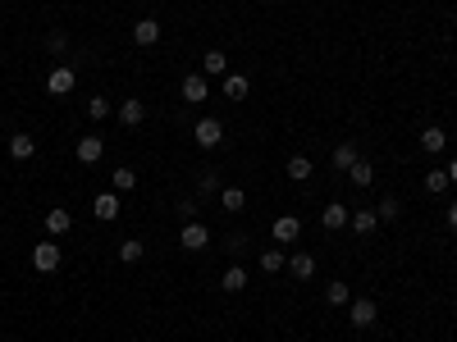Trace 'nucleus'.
<instances>
[{"label": "nucleus", "instance_id": "6ab92c4d", "mask_svg": "<svg viewBox=\"0 0 457 342\" xmlns=\"http://www.w3.org/2000/svg\"><path fill=\"white\" fill-rule=\"evenodd\" d=\"M220 205H225L229 214H238L242 205H247V192H242V188H225V192H220Z\"/></svg>", "mask_w": 457, "mask_h": 342}, {"label": "nucleus", "instance_id": "f257e3e1", "mask_svg": "<svg viewBox=\"0 0 457 342\" xmlns=\"http://www.w3.org/2000/svg\"><path fill=\"white\" fill-rule=\"evenodd\" d=\"M192 142H197L201 151H215V146L225 142V123H220V119H197V128H192Z\"/></svg>", "mask_w": 457, "mask_h": 342}, {"label": "nucleus", "instance_id": "7ed1b4c3", "mask_svg": "<svg viewBox=\"0 0 457 342\" xmlns=\"http://www.w3.org/2000/svg\"><path fill=\"white\" fill-rule=\"evenodd\" d=\"M46 92H51V96H69L73 92V68L69 64H55L51 73H46Z\"/></svg>", "mask_w": 457, "mask_h": 342}, {"label": "nucleus", "instance_id": "6e6552de", "mask_svg": "<svg viewBox=\"0 0 457 342\" xmlns=\"http://www.w3.org/2000/svg\"><path fill=\"white\" fill-rule=\"evenodd\" d=\"M92 210H96V219H119V192H101V197L92 201Z\"/></svg>", "mask_w": 457, "mask_h": 342}, {"label": "nucleus", "instance_id": "7c9ffc66", "mask_svg": "<svg viewBox=\"0 0 457 342\" xmlns=\"http://www.w3.org/2000/svg\"><path fill=\"white\" fill-rule=\"evenodd\" d=\"M375 214H380V219H398V214H403V205H398L393 197H384V201H380V210H375Z\"/></svg>", "mask_w": 457, "mask_h": 342}, {"label": "nucleus", "instance_id": "cd10ccee", "mask_svg": "<svg viewBox=\"0 0 457 342\" xmlns=\"http://www.w3.org/2000/svg\"><path fill=\"white\" fill-rule=\"evenodd\" d=\"M425 192H449V169H430L425 173Z\"/></svg>", "mask_w": 457, "mask_h": 342}, {"label": "nucleus", "instance_id": "c85d7f7f", "mask_svg": "<svg viewBox=\"0 0 457 342\" xmlns=\"http://www.w3.org/2000/svg\"><path fill=\"white\" fill-rule=\"evenodd\" d=\"M119 260H124V265H138V260H142V242H119Z\"/></svg>", "mask_w": 457, "mask_h": 342}, {"label": "nucleus", "instance_id": "a878e982", "mask_svg": "<svg viewBox=\"0 0 457 342\" xmlns=\"http://www.w3.org/2000/svg\"><path fill=\"white\" fill-rule=\"evenodd\" d=\"M348 224H352L357 233H375V224H380V214H375V210H357V214H352V219H348Z\"/></svg>", "mask_w": 457, "mask_h": 342}, {"label": "nucleus", "instance_id": "c756f323", "mask_svg": "<svg viewBox=\"0 0 457 342\" xmlns=\"http://www.w3.org/2000/svg\"><path fill=\"white\" fill-rule=\"evenodd\" d=\"M87 114H92V119H105V114H110V101H105V96H92V101H87Z\"/></svg>", "mask_w": 457, "mask_h": 342}, {"label": "nucleus", "instance_id": "1a4fd4ad", "mask_svg": "<svg viewBox=\"0 0 457 342\" xmlns=\"http://www.w3.org/2000/svg\"><path fill=\"white\" fill-rule=\"evenodd\" d=\"M133 42L138 46H155L160 42V23H155V18H138V23H133Z\"/></svg>", "mask_w": 457, "mask_h": 342}, {"label": "nucleus", "instance_id": "f3484780", "mask_svg": "<svg viewBox=\"0 0 457 342\" xmlns=\"http://www.w3.org/2000/svg\"><path fill=\"white\" fill-rule=\"evenodd\" d=\"M348 178H352L357 188H371V183H375V164L357 155V164H352V169H348Z\"/></svg>", "mask_w": 457, "mask_h": 342}, {"label": "nucleus", "instance_id": "2f4dec72", "mask_svg": "<svg viewBox=\"0 0 457 342\" xmlns=\"http://www.w3.org/2000/svg\"><path fill=\"white\" fill-rule=\"evenodd\" d=\"M46 51L60 55V51H64V37H60V32H51V37H46Z\"/></svg>", "mask_w": 457, "mask_h": 342}, {"label": "nucleus", "instance_id": "5701e85b", "mask_svg": "<svg viewBox=\"0 0 457 342\" xmlns=\"http://www.w3.org/2000/svg\"><path fill=\"white\" fill-rule=\"evenodd\" d=\"M201 73H229V55H225V51H206V60H201Z\"/></svg>", "mask_w": 457, "mask_h": 342}, {"label": "nucleus", "instance_id": "ddd939ff", "mask_svg": "<svg viewBox=\"0 0 457 342\" xmlns=\"http://www.w3.org/2000/svg\"><path fill=\"white\" fill-rule=\"evenodd\" d=\"M142 119H147V105H142V101H133V96H129V101H119V123L138 128Z\"/></svg>", "mask_w": 457, "mask_h": 342}, {"label": "nucleus", "instance_id": "dca6fc26", "mask_svg": "<svg viewBox=\"0 0 457 342\" xmlns=\"http://www.w3.org/2000/svg\"><path fill=\"white\" fill-rule=\"evenodd\" d=\"M32 151H37V142L28 133H14V137H9V155H14V160H32Z\"/></svg>", "mask_w": 457, "mask_h": 342}, {"label": "nucleus", "instance_id": "a211bd4d", "mask_svg": "<svg viewBox=\"0 0 457 342\" xmlns=\"http://www.w3.org/2000/svg\"><path fill=\"white\" fill-rule=\"evenodd\" d=\"M288 269H293V279H311V274H316V256H307V251H297V256L288 260Z\"/></svg>", "mask_w": 457, "mask_h": 342}, {"label": "nucleus", "instance_id": "bb28decb", "mask_svg": "<svg viewBox=\"0 0 457 342\" xmlns=\"http://www.w3.org/2000/svg\"><path fill=\"white\" fill-rule=\"evenodd\" d=\"M288 178H293V183H307L311 178V160H307V155H293V160H288Z\"/></svg>", "mask_w": 457, "mask_h": 342}, {"label": "nucleus", "instance_id": "473e14b6", "mask_svg": "<svg viewBox=\"0 0 457 342\" xmlns=\"http://www.w3.org/2000/svg\"><path fill=\"white\" fill-rule=\"evenodd\" d=\"M449 228L457 233V205H449Z\"/></svg>", "mask_w": 457, "mask_h": 342}, {"label": "nucleus", "instance_id": "b1692460", "mask_svg": "<svg viewBox=\"0 0 457 342\" xmlns=\"http://www.w3.org/2000/svg\"><path fill=\"white\" fill-rule=\"evenodd\" d=\"M220 288H225V292H242V288H247V274H242V265H229Z\"/></svg>", "mask_w": 457, "mask_h": 342}, {"label": "nucleus", "instance_id": "aec40b11", "mask_svg": "<svg viewBox=\"0 0 457 342\" xmlns=\"http://www.w3.org/2000/svg\"><path fill=\"white\" fill-rule=\"evenodd\" d=\"M325 301H329V306H348V301H352V288H348V283H329V288H325Z\"/></svg>", "mask_w": 457, "mask_h": 342}, {"label": "nucleus", "instance_id": "412c9836", "mask_svg": "<svg viewBox=\"0 0 457 342\" xmlns=\"http://www.w3.org/2000/svg\"><path fill=\"white\" fill-rule=\"evenodd\" d=\"M352 164H357V146H334V169L338 173H348V169H352Z\"/></svg>", "mask_w": 457, "mask_h": 342}, {"label": "nucleus", "instance_id": "4be33fe9", "mask_svg": "<svg viewBox=\"0 0 457 342\" xmlns=\"http://www.w3.org/2000/svg\"><path fill=\"white\" fill-rule=\"evenodd\" d=\"M284 265H288V260H284V251H279V247H266V251H261V269H266V274H279Z\"/></svg>", "mask_w": 457, "mask_h": 342}, {"label": "nucleus", "instance_id": "9b49d317", "mask_svg": "<svg viewBox=\"0 0 457 342\" xmlns=\"http://www.w3.org/2000/svg\"><path fill=\"white\" fill-rule=\"evenodd\" d=\"M105 155V142L101 137H83V142H78V164H96Z\"/></svg>", "mask_w": 457, "mask_h": 342}, {"label": "nucleus", "instance_id": "393cba45", "mask_svg": "<svg viewBox=\"0 0 457 342\" xmlns=\"http://www.w3.org/2000/svg\"><path fill=\"white\" fill-rule=\"evenodd\" d=\"M110 188L114 192H133V188H138V173H133V169H114L110 173Z\"/></svg>", "mask_w": 457, "mask_h": 342}, {"label": "nucleus", "instance_id": "f8f14e48", "mask_svg": "<svg viewBox=\"0 0 457 342\" xmlns=\"http://www.w3.org/2000/svg\"><path fill=\"white\" fill-rule=\"evenodd\" d=\"M69 228H73V214L69 210H46V233H51V238H64Z\"/></svg>", "mask_w": 457, "mask_h": 342}, {"label": "nucleus", "instance_id": "9d476101", "mask_svg": "<svg viewBox=\"0 0 457 342\" xmlns=\"http://www.w3.org/2000/svg\"><path fill=\"white\" fill-rule=\"evenodd\" d=\"M206 92H210V87H206V73H188V78H183V101L197 105V101H206Z\"/></svg>", "mask_w": 457, "mask_h": 342}, {"label": "nucleus", "instance_id": "20e7f679", "mask_svg": "<svg viewBox=\"0 0 457 342\" xmlns=\"http://www.w3.org/2000/svg\"><path fill=\"white\" fill-rule=\"evenodd\" d=\"M32 265L42 269V274H55V269H60V247H55V242H42V247H32Z\"/></svg>", "mask_w": 457, "mask_h": 342}, {"label": "nucleus", "instance_id": "4468645a", "mask_svg": "<svg viewBox=\"0 0 457 342\" xmlns=\"http://www.w3.org/2000/svg\"><path fill=\"white\" fill-rule=\"evenodd\" d=\"M421 146H425V151H430V155H439L444 146H449V133H444L439 123H430V128L421 133Z\"/></svg>", "mask_w": 457, "mask_h": 342}, {"label": "nucleus", "instance_id": "0eeeda50", "mask_svg": "<svg viewBox=\"0 0 457 342\" xmlns=\"http://www.w3.org/2000/svg\"><path fill=\"white\" fill-rule=\"evenodd\" d=\"M302 238V219H297V214H284V219H275V242H297Z\"/></svg>", "mask_w": 457, "mask_h": 342}, {"label": "nucleus", "instance_id": "423d86ee", "mask_svg": "<svg viewBox=\"0 0 457 342\" xmlns=\"http://www.w3.org/2000/svg\"><path fill=\"white\" fill-rule=\"evenodd\" d=\"M348 306H352V310H348V319H352L357 329H371L375 324V301L371 297H357V301H348Z\"/></svg>", "mask_w": 457, "mask_h": 342}, {"label": "nucleus", "instance_id": "39448f33", "mask_svg": "<svg viewBox=\"0 0 457 342\" xmlns=\"http://www.w3.org/2000/svg\"><path fill=\"white\" fill-rule=\"evenodd\" d=\"M348 219H352V210H348V205H343V201H329V205H325V210H320V224H325V228H329V233H338V228H343V224H348Z\"/></svg>", "mask_w": 457, "mask_h": 342}, {"label": "nucleus", "instance_id": "2eb2a0df", "mask_svg": "<svg viewBox=\"0 0 457 342\" xmlns=\"http://www.w3.org/2000/svg\"><path fill=\"white\" fill-rule=\"evenodd\" d=\"M247 92H251V83L242 73H225V101H242Z\"/></svg>", "mask_w": 457, "mask_h": 342}, {"label": "nucleus", "instance_id": "f03ea898", "mask_svg": "<svg viewBox=\"0 0 457 342\" xmlns=\"http://www.w3.org/2000/svg\"><path fill=\"white\" fill-rule=\"evenodd\" d=\"M179 242H183L188 251H206L210 228H206V224H197V219H188V224H183V233H179Z\"/></svg>", "mask_w": 457, "mask_h": 342}, {"label": "nucleus", "instance_id": "72a5a7b5", "mask_svg": "<svg viewBox=\"0 0 457 342\" xmlns=\"http://www.w3.org/2000/svg\"><path fill=\"white\" fill-rule=\"evenodd\" d=\"M449 183H457V160H453V164H449Z\"/></svg>", "mask_w": 457, "mask_h": 342}]
</instances>
